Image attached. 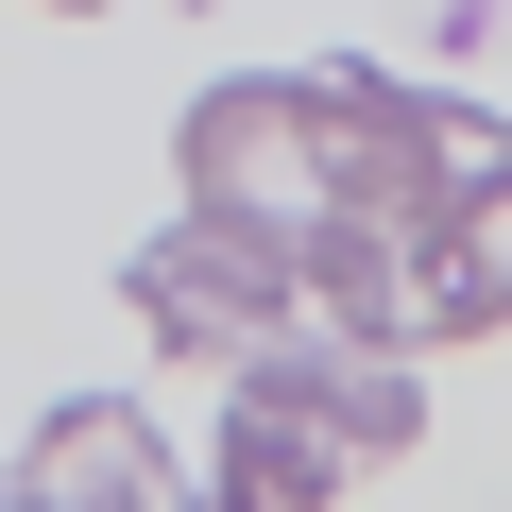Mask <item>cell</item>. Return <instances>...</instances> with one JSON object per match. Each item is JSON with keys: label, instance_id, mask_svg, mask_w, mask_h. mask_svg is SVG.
Listing matches in <instances>:
<instances>
[{"label": "cell", "instance_id": "1", "mask_svg": "<svg viewBox=\"0 0 512 512\" xmlns=\"http://www.w3.org/2000/svg\"><path fill=\"white\" fill-rule=\"evenodd\" d=\"M120 291H137V325H154L171 359H222V376H239V359H274V342L308 325L291 239H274V222H222V205H171V222L137 239V274H120Z\"/></svg>", "mask_w": 512, "mask_h": 512}, {"label": "cell", "instance_id": "2", "mask_svg": "<svg viewBox=\"0 0 512 512\" xmlns=\"http://www.w3.org/2000/svg\"><path fill=\"white\" fill-rule=\"evenodd\" d=\"M171 171H188V205L274 222V239L342 222V154H325V86H308V69H239V86H205V103L171 120Z\"/></svg>", "mask_w": 512, "mask_h": 512}, {"label": "cell", "instance_id": "3", "mask_svg": "<svg viewBox=\"0 0 512 512\" xmlns=\"http://www.w3.org/2000/svg\"><path fill=\"white\" fill-rule=\"evenodd\" d=\"M0 512H205V478H171V427L137 393H69L0 461Z\"/></svg>", "mask_w": 512, "mask_h": 512}, {"label": "cell", "instance_id": "4", "mask_svg": "<svg viewBox=\"0 0 512 512\" xmlns=\"http://www.w3.org/2000/svg\"><path fill=\"white\" fill-rule=\"evenodd\" d=\"M239 376L274 393V410H308V427H325L359 478L427 444V359H410V342H342V325H291L274 359H239Z\"/></svg>", "mask_w": 512, "mask_h": 512}, {"label": "cell", "instance_id": "5", "mask_svg": "<svg viewBox=\"0 0 512 512\" xmlns=\"http://www.w3.org/2000/svg\"><path fill=\"white\" fill-rule=\"evenodd\" d=\"M342 444L308 410H274L256 376H222V444H205V512H342Z\"/></svg>", "mask_w": 512, "mask_h": 512}, {"label": "cell", "instance_id": "6", "mask_svg": "<svg viewBox=\"0 0 512 512\" xmlns=\"http://www.w3.org/2000/svg\"><path fill=\"white\" fill-rule=\"evenodd\" d=\"M512 325V188H478L444 239H410V342H478Z\"/></svg>", "mask_w": 512, "mask_h": 512}, {"label": "cell", "instance_id": "7", "mask_svg": "<svg viewBox=\"0 0 512 512\" xmlns=\"http://www.w3.org/2000/svg\"><path fill=\"white\" fill-rule=\"evenodd\" d=\"M52 18H86V0H52Z\"/></svg>", "mask_w": 512, "mask_h": 512}]
</instances>
